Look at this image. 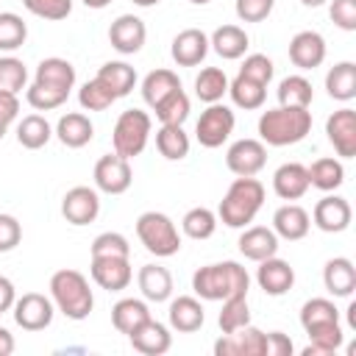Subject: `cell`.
<instances>
[{"label":"cell","mask_w":356,"mask_h":356,"mask_svg":"<svg viewBox=\"0 0 356 356\" xmlns=\"http://www.w3.org/2000/svg\"><path fill=\"white\" fill-rule=\"evenodd\" d=\"M192 289L203 300H225V298H234V295H248L250 275L239 261L203 264L192 275Z\"/></svg>","instance_id":"1"},{"label":"cell","mask_w":356,"mask_h":356,"mask_svg":"<svg viewBox=\"0 0 356 356\" xmlns=\"http://www.w3.org/2000/svg\"><path fill=\"white\" fill-rule=\"evenodd\" d=\"M312 131V111L298 106H275L261 111L259 117V136L270 147L298 145Z\"/></svg>","instance_id":"2"},{"label":"cell","mask_w":356,"mask_h":356,"mask_svg":"<svg viewBox=\"0 0 356 356\" xmlns=\"http://www.w3.org/2000/svg\"><path fill=\"white\" fill-rule=\"evenodd\" d=\"M261 206H264V184L253 175H236V181L228 186V192L220 200L217 217L228 228H245L256 220Z\"/></svg>","instance_id":"3"},{"label":"cell","mask_w":356,"mask_h":356,"mask_svg":"<svg viewBox=\"0 0 356 356\" xmlns=\"http://www.w3.org/2000/svg\"><path fill=\"white\" fill-rule=\"evenodd\" d=\"M50 300L67 320H86L95 309L89 281L78 270H56L50 275Z\"/></svg>","instance_id":"4"},{"label":"cell","mask_w":356,"mask_h":356,"mask_svg":"<svg viewBox=\"0 0 356 356\" xmlns=\"http://www.w3.org/2000/svg\"><path fill=\"white\" fill-rule=\"evenodd\" d=\"M136 236L145 245V250L159 256V259L175 256L181 250L178 228H175V222L164 211H145V214H139L136 217Z\"/></svg>","instance_id":"5"},{"label":"cell","mask_w":356,"mask_h":356,"mask_svg":"<svg viewBox=\"0 0 356 356\" xmlns=\"http://www.w3.org/2000/svg\"><path fill=\"white\" fill-rule=\"evenodd\" d=\"M150 128H153V120L147 111L142 108H125L117 122H114V131H111V147L117 156L122 159H134L145 150L147 139H150Z\"/></svg>","instance_id":"6"},{"label":"cell","mask_w":356,"mask_h":356,"mask_svg":"<svg viewBox=\"0 0 356 356\" xmlns=\"http://www.w3.org/2000/svg\"><path fill=\"white\" fill-rule=\"evenodd\" d=\"M234 125H236V117L225 103H209L206 111H200V117H197L195 136L203 147L214 150L222 142H228V136L234 134Z\"/></svg>","instance_id":"7"},{"label":"cell","mask_w":356,"mask_h":356,"mask_svg":"<svg viewBox=\"0 0 356 356\" xmlns=\"http://www.w3.org/2000/svg\"><path fill=\"white\" fill-rule=\"evenodd\" d=\"M11 312H14V323L22 331H44L53 323L56 306L50 298L39 295V292H25L22 298L14 300Z\"/></svg>","instance_id":"8"},{"label":"cell","mask_w":356,"mask_h":356,"mask_svg":"<svg viewBox=\"0 0 356 356\" xmlns=\"http://www.w3.org/2000/svg\"><path fill=\"white\" fill-rule=\"evenodd\" d=\"M217 356H264L267 353V334L256 325H242L231 334H222L214 342Z\"/></svg>","instance_id":"9"},{"label":"cell","mask_w":356,"mask_h":356,"mask_svg":"<svg viewBox=\"0 0 356 356\" xmlns=\"http://www.w3.org/2000/svg\"><path fill=\"white\" fill-rule=\"evenodd\" d=\"M131 181H134V172H131L128 159H122L117 153H108V156L97 159V164H95V189H100L106 195H122V192H128Z\"/></svg>","instance_id":"10"},{"label":"cell","mask_w":356,"mask_h":356,"mask_svg":"<svg viewBox=\"0 0 356 356\" xmlns=\"http://www.w3.org/2000/svg\"><path fill=\"white\" fill-rule=\"evenodd\" d=\"M100 214V195L92 186H72L61 197V217L70 225H89Z\"/></svg>","instance_id":"11"},{"label":"cell","mask_w":356,"mask_h":356,"mask_svg":"<svg viewBox=\"0 0 356 356\" xmlns=\"http://www.w3.org/2000/svg\"><path fill=\"white\" fill-rule=\"evenodd\" d=\"M225 164L234 175H259L267 164V147L261 139H236L225 153Z\"/></svg>","instance_id":"12"},{"label":"cell","mask_w":356,"mask_h":356,"mask_svg":"<svg viewBox=\"0 0 356 356\" xmlns=\"http://www.w3.org/2000/svg\"><path fill=\"white\" fill-rule=\"evenodd\" d=\"M92 281L100 286V289H108V292H122L128 289L131 278H134V270H131V261L122 259V256H92Z\"/></svg>","instance_id":"13"},{"label":"cell","mask_w":356,"mask_h":356,"mask_svg":"<svg viewBox=\"0 0 356 356\" xmlns=\"http://www.w3.org/2000/svg\"><path fill=\"white\" fill-rule=\"evenodd\" d=\"M145 39H147V28H145V22H142L136 14H120V17L108 25V42H111V47H114L117 53H122V56L139 53L142 44H145Z\"/></svg>","instance_id":"14"},{"label":"cell","mask_w":356,"mask_h":356,"mask_svg":"<svg viewBox=\"0 0 356 356\" xmlns=\"http://www.w3.org/2000/svg\"><path fill=\"white\" fill-rule=\"evenodd\" d=\"M325 136L334 145L337 156L353 159L356 156V111L353 108H337L325 120Z\"/></svg>","instance_id":"15"},{"label":"cell","mask_w":356,"mask_h":356,"mask_svg":"<svg viewBox=\"0 0 356 356\" xmlns=\"http://www.w3.org/2000/svg\"><path fill=\"white\" fill-rule=\"evenodd\" d=\"M312 220L325 234H342L353 220V209L342 195H325L314 203Z\"/></svg>","instance_id":"16"},{"label":"cell","mask_w":356,"mask_h":356,"mask_svg":"<svg viewBox=\"0 0 356 356\" xmlns=\"http://www.w3.org/2000/svg\"><path fill=\"white\" fill-rule=\"evenodd\" d=\"M256 284L273 295V298H281L286 295L292 286H295V270L289 261L278 259V256H270L264 261H259V270H256Z\"/></svg>","instance_id":"17"},{"label":"cell","mask_w":356,"mask_h":356,"mask_svg":"<svg viewBox=\"0 0 356 356\" xmlns=\"http://www.w3.org/2000/svg\"><path fill=\"white\" fill-rule=\"evenodd\" d=\"M289 61L298 70H314L325 61V39L317 31H298L289 39Z\"/></svg>","instance_id":"18"},{"label":"cell","mask_w":356,"mask_h":356,"mask_svg":"<svg viewBox=\"0 0 356 356\" xmlns=\"http://www.w3.org/2000/svg\"><path fill=\"white\" fill-rule=\"evenodd\" d=\"M309 228H312V217L298 203H284L273 214V231H275L278 239L298 242V239H303L309 234Z\"/></svg>","instance_id":"19"},{"label":"cell","mask_w":356,"mask_h":356,"mask_svg":"<svg viewBox=\"0 0 356 356\" xmlns=\"http://www.w3.org/2000/svg\"><path fill=\"white\" fill-rule=\"evenodd\" d=\"M128 339H131L134 350H139V353H145V356H161V353H167L170 345H172L170 328H167L164 323L153 320V317L145 320L139 328H134V331L128 334Z\"/></svg>","instance_id":"20"},{"label":"cell","mask_w":356,"mask_h":356,"mask_svg":"<svg viewBox=\"0 0 356 356\" xmlns=\"http://www.w3.org/2000/svg\"><path fill=\"white\" fill-rule=\"evenodd\" d=\"M170 53L178 67H197L209 53V36L200 28H186L172 39Z\"/></svg>","instance_id":"21"},{"label":"cell","mask_w":356,"mask_h":356,"mask_svg":"<svg viewBox=\"0 0 356 356\" xmlns=\"http://www.w3.org/2000/svg\"><path fill=\"white\" fill-rule=\"evenodd\" d=\"M236 245H239V253L250 261H264L278 253V236L273 228H264V225H245Z\"/></svg>","instance_id":"22"},{"label":"cell","mask_w":356,"mask_h":356,"mask_svg":"<svg viewBox=\"0 0 356 356\" xmlns=\"http://www.w3.org/2000/svg\"><path fill=\"white\" fill-rule=\"evenodd\" d=\"M273 192L281 200H298L309 192V172L300 161H286L273 172Z\"/></svg>","instance_id":"23"},{"label":"cell","mask_w":356,"mask_h":356,"mask_svg":"<svg viewBox=\"0 0 356 356\" xmlns=\"http://www.w3.org/2000/svg\"><path fill=\"white\" fill-rule=\"evenodd\" d=\"M323 284L334 298H350L356 289V267L348 256H334L323 267Z\"/></svg>","instance_id":"24"},{"label":"cell","mask_w":356,"mask_h":356,"mask_svg":"<svg viewBox=\"0 0 356 356\" xmlns=\"http://www.w3.org/2000/svg\"><path fill=\"white\" fill-rule=\"evenodd\" d=\"M167 317H170V328H175L178 334H192L206 323L203 303L197 298H192V295H178L170 303Z\"/></svg>","instance_id":"25"},{"label":"cell","mask_w":356,"mask_h":356,"mask_svg":"<svg viewBox=\"0 0 356 356\" xmlns=\"http://www.w3.org/2000/svg\"><path fill=\"white\" fill-rule=\"evenodd\" d=\"M53 134L58 136V142H61L64 147L78 150V147H83V145L92 142L95 125H92V120H89L86 114H81V111H67V114L56 122V131H53Z\"/></svg>","instance_id":"26"},{"label":"cell","mask_w":356,"mask_h":356,"mask_svg":"<svg viewBox=\"0 0 356 356\" xmlns=\"http://www.w3.org/2000/svg\"><path fill=\"white\" fill-rule=\"evenodd\" d=\"M136 284H139L142 298L153 300V303H164L172 295V275L161 264H142L139 275H136Z\"/></svg>","instance_id":"27"},{"label":"cell","mask_w":356,"mask_h":356,"mask_svg":"<svg viewBox=\"0 0 356 356\" xmlns=\"http://www.w3.org/2000/svg\"><path fill=\"white\" fill-rule=\"evenodd\" d=\"M209 47H211L220 58L236 61V58H242L245 50L250 47V39H248L245 28H239V25H220V28L209 36Z\"/></svg>","instance_id":"28"},{"label":"cell","mask_w":356,"mask_h":356,"mask_svg":"<svg viewBox=\"0 0 356 356\" xmlns=\"http://www.w3.org/2000/svg\"><path fill=\"white\" fill-rule=\"evenodd\" d=\"M33 81H36V83H44V86H53V89L72 92V86H75V67H72L67 58L50 56V58H42V61H39Z\"/></svg>","instance_id":"29"},{"label":"cell","mask_w":356,"mask_h":356,"mask_svg":"<svg viewBox=\"0 0 356 356\" xmlns=\"http://www.w3.org/2000/svg\"><path fill=\"white\" fill-rule=\"evenodd\" d=\"M325 92L328 97L348 103L356 97V64L353 61H339L325 72Z\"/></svg>","instance_id":"30"},{"label":"cell","mask_w":356,"mask_h":356,"mask_svg":"<svg viewBox=\"0 0 356 356\" xmlns=\"http://www.w3.org/2000/svg\"><path fill=\"white\" fill-rule=\"evenodd\" d=\"M145 320H150V309H147V303L139 300V298H122V300H117L114 309H111V325H114L120 334H125V337H128L134 328H139Z\"/></svg>","instance_id":"31"},{"label":"cell","mask_w":356,"mask_h":356,"mask_svg":"<svg viewBox=\"0 0 356 356\" xmlns=\"http://www.w3.org/2000/svg\"><path fill=\"white\" fill-rule=\"evenodd\" d=\"M175 89H181V78L172 72V70H153V72H147L145 75V81H142V97H145V103L150 106V108H156L164 97H170Z\"/></svg>","instance_id":"32"},{"label":"cell","mask_w":356,"mask_h":356,"mask_svg":"<svg viewBox=\"0 0 356 356\" xmlns=\"http://www.w3.org/2000/svg\"><path fill=\"white\" fill-rule=\"evenodd\" d=\"M95 78H100V81L114 92L117 100L125 97V95H131V89L136 86V70H134L128 61H106V64L97 70Z\"/></svg>","instance_id":"33"},{"label":"cell","mask_w":356,"mask_h":356,"mask_svg":"<svg viewBox=\"0 0 356 356\" xmlns=\"http://www.w3.org/2000/svg\"><path fill=\"white\" fill-rule=\"evenodd\" d=\"M306 172H309V186L320 192H334L345 184V167L339 159H317L312 167H306Z\"/></svg>","instance_id":"34"},{"label":"cell","mask_w":356,"mask_h":356,"mask_svg":"<svg viewBox=\"0 0 356 356\" xmlns=\"http://www.w3.org/2000/svg\"><path fill=\"white\" fill-rule=\"evenodd\" d=\"M339 323V309L334 306V300L328 298H312L300 306V325L303 331H314V328H325V325H334Z\"/></svg>","instance_id":"35"},{"label":"cell","mask_w":356,"mask_h":356,"mask_svg":"<svg viewBox=\"0 0 356 356\" xmlns=\"http://www.w3.org/2000/svg\"><path fill=\"white\" fill-rule=\"evenodd\" d=\"M228 95L234 100L236 108H245V111H253V108H261L264 106V97H267V86L245 78L236 72L234 81H228Z\"/></svg>","instance_id":"36"},{"label":"cell","mask_w":356,"mask_h":356,"mask_svg":"<svg viewBox=\"0 0 356 356\" xmlns=\"http://www.w3.org/2000/svg\"><path fill=\"white\" fill-rule=\"evenodd\" d=\"M53 136V128L50 122L42 117V114H28L17 122V142L25 147V150H39L50 142Z\"/></svg>","instance_id":"37"},{"label":"cell","mask_w":356,"mask_h":356,"mask_svg":"<svg viewBox=\"0 0 356 356\" xmlns=\"http://www.w3.org/2000/svg\"><path fill=\"white\" fill-rule=\"evenodd\" d=\"M156 150L167 161H181L189 156V136L184 125H161L156 131Z\"/></svg>","instance_id":"38"},{"label":"cell","mask_w":356,"mask_h":356,"mask_svg":"<svg viewBox=\"0 0 356 356\" xmlns=\"http://www.w3.org/2000/svg\"><path fill=\"white\" fill-rule=\"evenodd\" d=\"M195 95L203 103H220L222 95H228V75L220 67H203L195 78Z\"/></svg>","instance_id":"39"},{"label":"cell","mask_w":356,"mask_h":356,"mask_svg":"<svg viewBox=\"0 0 356 356\" xmlns=\"http://www.w3.org/2000/svg\"><path fill=\"white\" fill-rule=\"evenodd\" d=\"M314 100V89L312 81L303 75H286L278 83V106H298V108H309V103Z\"/></svg>","instance_id":"40"},{"label":"cell","mask_w":356,"mask_h":356,"mask_svg":"<svg viewBox=\"0 0 356 356\" xmlns=\"http://www.w3.org/2000/svg\"><path fill=\"white\" fill-rule=\"evenodd\" d=\"M250 323V306H248V295H234L222 300V309L217 314V325L222 334H231L242 325Z\"/></svg>","instance_id":"41"},{"label":"cell","mask_w":356,"mask_h":356,"mask_svg":"<svg viewBox=\"0 0 356 356\" xmlns=\"http://www.w3.org/2000/svg\"><path fill=\"white\" fill-rule=\"evenodd\" d=\"M181 228H184V234L189 239H197V242L200 239H209L217 231V214L211 209H206V206H195V209H189L184 214Z\"/></svg>","instance_id":"42"},{"label":"cell","mask_w":356,"mask_h":356,"mask_svg":"<svg viewBox=\"0 0 356 356\" xmlns=\"http://www.w3.org/2000/svg\"><path fill=\"white\" fill-rule=\"evenodd\" d=\"M156 117L161 125H184L186 117H189V97L184 89H175L170 97H164L156 108Z\"/></svg>","instance_id":"43"},{"label":"cell","mask_w":356,"mask_h":356,"mask_svg":"<svg viewBox=\"0 0 356 356\" xmlns=\"http://www.w3.org/2000/svg\"><path fill=\"white\" fill-rule=\"evenodd\" d=\"M25 39H28V25L22 22V17L14 11H0V50L11 53L22 47Z\"/></svg>","instance_id":"44"},{"label":"cell","mask_w":356,"mask_h":356,"mask_svg":"<svg viewBox=\"0 0 356 356\" xmlns=\"http://www.w3.org/2000/svg\"><path fill=\"white\" fill-rule=\"evenodd\" d=\"M114 100H117L114 92H111L100 78L86 81V83L81 86V92H78V103H81V108H86V111H106Z\"/></svg>","instance_id":"45"},{"label":"cell","mask_w":356,"mask_h":356,"mask_svg":"<svg viewBox=\"0 0 356 356\" xmlns=\"http://www.w3.org/2000/svg\"><path fill=\"white\" fill-rule=\"evenodd\" d=\"M28 83V70L17 56H0V92L17 95Z\"/></svg>","instance_id":"46"},{"label":"cell","mask_w":356,"mask_h":356,"mask_svg":"<svg viewBox=\"0 0 356 356\" xmlns=\"http://www.w3.org/2000/svg\"><path fill=\"white\" fill-rule=\"evenodd\" d=\"M25 97H28V103H31L36 111H50V108H58L61 103H67L70 92L53 89V86H44V83H36V81H33V83L28 86Z\"/></svg>","instance_id":"47"},{"label":"cell","mask_w":356,"mask_h":356,"mask_svg":"<svg viewBox=\"0 0 356 356\" xmlns=\"http://www.w3.org/2000/svg\"><path fill=\"white\" fill-rule=\"evenodd\" d=\"M22 6L39 17V19H50V22H58V19H67L72 14V0H22Z\"/></svg>","instance_id":"48"},{"label":"cell","mask_w":356,"mask_h":356,"mask_svg":"<svg viewBox=\"0 0 356 356\" xmlns=\"http://www.w3.org/2000/svg\"><path fill=\"white\" fill-rule=\"evenodd\" d=\"M273 72H275V64H273V58H267L264 53H250V56H245V61H242V67H239V75H245V78H250V81H256V83H261V86H267V83L273 81Z\"/></svg>","instance_id":"49"},{"label":"cell","mask_w":356,"mask_h":356,"mask_svg":"<svg viewBox=\"0 0 356 356\" xmlns=\"http://www.w3.org/2000/svg\"><path fill=\"white\" fill-rule=\"evenodd\" d=\"M92 256H131V245L120 231H103L92 242Z\"/></svg>","instance_id":"50"},{"label":"cell","mask_w":356,"mask_h":356,"mask_svg":"<svg viewBox=\"0 0 356 356\" xmlns=\"http://www.w3.org/2000/svg\"><path fill=\"white\" fill-rule=\"evenodd\" d=\"M273 6H275V0H236L234 3L236 17L242 22H264L273 14Z\"/></svg>","instance_id":"51"},{"label":"cell","mask_w":356,"mask_h":356,"mask_svg":"<svg viewBox=\"0 0 356 356\" xmlns=\"http://www.w3.org/2000/svg\"><path fill=\"white\" fill-rule=\"evenodd\" d=\"M331 22L342 31H356V0H331Z\"/></svg>","instance_id":"52"},{"label":"cell","mask_w":356,"mask_h":356,"mask_svg":"<svg viewBox=\"0 0 356 356\" xmlns=\"http://www.w3.org/2000/svg\"><path fill=\"white\" fill-rule=\"evenodd\" d=\"M22 242V225L14 214H0V253L14 250Z\"/></svg>","instance_id":"53"},{"label":"cell","mask_w":356,"mask_h":356,"mask_svg":"<svg viewBox=\"0 0 356 356\" xmlns=\"http://www.w3.org/2000/svg\"><path fill=\"white\" fill-rule=\"evenodd\" d=\"M289 353H292V339L286 334H281V331H270L264 356H289Z\"/></svg>","instance_id":"54"},{"label":"cell","mask_w":356,"mask_h":356,"mask_svg":"<svg viewBox=\"0 0 356 356\" xmlns=\"http://www.w3.org/2000/svg\"><path fill=\"white\" fill-rule=\"evenodd\" d=\"M17 114H19V100H17V95L0 92V125L8 128V125L17 120Z\"/></svg>","instance_id":"55"},{"label":"cell","mask_w":356,"mask_h":356,"mask_svg":"<svg viewBox=\"0 0 356 356\" xmlns=\"http://www.w3.org/2000/svg\"><path fill=\"white\" fill-rule=\"evenodd\" d=\"M14 300H17V289H14L11 278L0 275V314H3V312H11Z\"/></svg>","instance_id":"56"},{"label":"cell","mask_w":356,"mask_h":356,"mask_svg":"<svg viewBox=\"0 0 356 356\" xmlns=\"http://www.w3.org/2000/svg\"><path fill=\"white\" fill-rule=\"evenodd\" d=\"M11 353H14V334L0 325V356H11Z\"/></svg>","instance_id":"57"},{"label":"cell","mask_w":356,"mask_h":356,"mask_svg":"<svg viewBox=\"0 0 356 356\" xmlns=\"http://www.w3.org/2000/svg\"><path fill=\"white\" fill-rule=\"evenodd\" d=\"M81 3H83L86 8H106L111 0H81Z\"/></svg>","instance_id":"58"},{"label":"cell","mask_w":356,"mask_h":356,"mask_svg":"<svg viewBox=\"0 0 356 356\" xmlns=\"http://www.w3.org/2000/svg\"><path fill=\"white\" fill-rule=\"evenodd\" d=\"M131 3H134V6H139V8H153L159 0H131Z\"/></svg>","instance_id":"59"},{"label":"cell","mask_w":356,"mask_h":356,"mask_svg":"<svg viewBox=\"0 0 356 356\" xmlns=\"http://www.w3.org/2000/svg\"><path fill=\"white\" fill-rule=\"evenodd\" d=\"M348 320H350V325L356 328V303H350V306H348Z\"/></svg>","instance_id":"60"},{"label":"cell","mask_w":356,"mask_h":356,"mask_svg":"<svg viewBox=\"0 0 356 356\" xmlns=\"http://www.w3.org/2000/svg\"><path fill=\"white\" fill-rule=\"evenodd\" d=\"M303 6H309V8H317V6H323V3H328V0H300Z\"/></svg>","instance_id":"61"},{"label":"cell","mask_w":356,"mask_h":356,"mask_svg":"<svg viewBox=\"0 0 356 356\" xmlns=\"http://www.w3.org/2000/svg\"><path fill=\"white\" fill-rule=\"evenodd\" d=\"M189 3H195V6H206L209 0H189Z\"/></svg>","instance_id":"62"},{"label":"cell","mask_w":356,"mask_h":356,"mask_svg":"<svg viewBox=\"0 0 356 356\" xmlns=\"http://www.w3.org/2000/svg\"><path fill=\"white\" fill-rule=\"evenodd\" d=\"M6 131H8V128H6V125H0V139L6 136Z\"/></svg>","instance_id":"63"}]
</instances>
